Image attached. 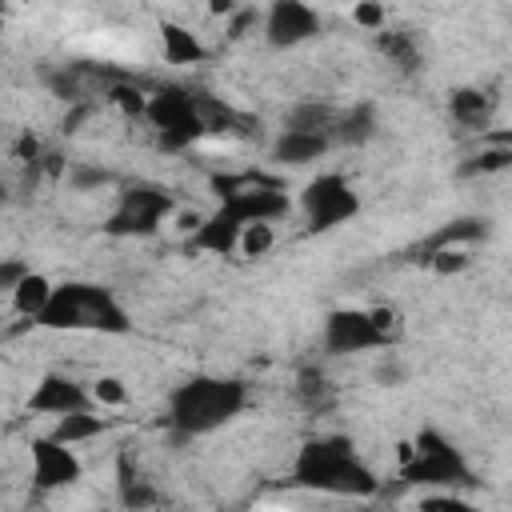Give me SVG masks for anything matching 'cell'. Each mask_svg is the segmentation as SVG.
Here are the masks:
<instances>
[{
    "label": "cell",
    "mask_w": 512,
    "mask_h": 512,
    "mask_svg": "<svg viewBox=\"0 0 512 512\" xmlns=\"http://www.w3.org/2000/svg\"><path fill=\"white\" fill-rule=\"evenodd\" d=\"M248 404V388L224 376H192L168 396V424L180 436H208L240 416Z\"/></svg>",
    "instance_id": "1"
},
{
    "label": "cell",
    "mask_w": 512,
    "mask_h": 512,
    "mask_svg": "<svg viewBox=\"0 0 512 512\" xmlns=\"http://www.w3.org/2000/svg\"><path fill=\"white\" fill-rule=\"evenodd\" d=\"M104 428H108V420H104V416H96L92 408H80V412L60 416V420H56V428H52V436H60L64 444H84V440H96Z\"/></svg>",
    "instance_id": "15"
},
{
    "label": "cell",
    "mask_w": 512,
    "mask_h": 512,
    "mask_svg": "<svg viewBox=\"0 0 512 512\" xmlns=\"http://www.w3.org/2000/svg\"><path fill=\"white\" fill-rule=\"evenodd\" d=\"M428 264L436 268V272H460V268H468V252H460V248H452V244H444V248H432V256H428Z\"/></svg>",
    "instance_id": "21"
},
{
    "label": "cell",
    "mask_w": 512,
    "mask_h": 512,
    "mask_svg": "<svg viewBox=\"0 0 512 512\" xmlns=\"http://www.w3.org/2000/svg\"><path fill=\"white\" fill-rule=\"evenodd\" d=\"M92 400L100 408H124L128 404V384L120 376H96L92 380Z\"/></svg>",
    "instance_id": "20"
},
{
    "label": "cell",
    "mask_w": 512,
    "mask_h": 512,
    "mask_svg": "<svg viewBox=\"0 0 512 512\" xmlns=\"http://www.w3.org/2000/svg\"><path fill=\"white\" fill-rule=\"evenodd\" d=\"M396 340V312L392 308H336L324 320V348L332 356L388 348Z\"/></svg>",
    "instance_id": "4"
},
{
    "label": "cell",
    "mask_w": 512,
    "mask_h": 512,
    "mask_svg": "<svg viewBox=\"0 0 512 512\" xmlns=\"http://www.w3.org/2000/svg\"><path fill=\"white\" fill-rule=\"evenodd\" d=\"M352 20H356L360 28H368V32H380V28H384V4H376V0H360V4L352 8Z\"/></svg>",
    "instance_id": "22"
},
{
    "label": "cell",
    "mask_w": 512,
    "mask_h": 512,
    "mask_svg": "<svg viewBox=\"0 0 512 512\" xmlns=\"http://www.w3.org/2000/svg\"><path fill=\"white\" fill-rule=\"evenodd\" d=\"M172 216V196L164 188H152V184H140V188H128L116 204V212L108 216V232L112 236H148L156 232L164 220Z\"/></svg>",
    "instance_id": "8"
},
{
    "label": "cell",
    "mask_w": 512,
    "mask_h": 512,
    "mask_svg": "<svg viewBox=\"0 0 512 512\" xmlns=\"http://www.w3.org/2000/svg\"><path fill=\"white\" fill-rule=\"evenodd\" d=\"M448 108H452V120H456V124H468V128H480V124L488 120V96L476 92V88H460V92L448 100Z\"/></svg>",
    "instance_id": "16"
},
{
    "label": "cell",
    "mask_w": 512,
    "mask_h": 512,
    "mask_svg": "<svg viewBox=\"0 0 512 512\" xmlns=\"http://www.w3.org/2000/svg\"><path fill=\"white\" fill-rule=\"evenodd\" d=\"M296 396H300V404H304L308 412H328L332 400H336V388H332L320 372H304L300 384H296Z\"/></svg>",
    "instance_id": "17"
},
{
    "label": "cell",
    "mask_w": 512,
    "mask_h": 512,
    "mask_svg": "<svg viewBox=\"0 0 512 512\" xmlns=\"http://www.w3.org/2000/svg\"><path fill=\"white\" fill-rule=\"evenodd\" d=\"M52 288H56V284H52L48 276H40V272H32V268H28V272H24V280H20L8 296H12V308H16L20 316H32V324H36V316H40V312H44V304L52 300Z\"/></svg>",
    "instance_id": "14"
},
{
    "label": "cell",
    "mask_w": 512,
    "mask_h": 512,
    "mask_svg": "<svg viewBox=\"0 0 512 512\" xmlns=\"http://www.w3.org/2000/svg\"><path fill=\"white\" fill-rule=\"evenodd\" d=\"M160 48H164V60L168 64H196V60H204L200 36L188 32L184 24H172V20L160 24Z\"/></svg>",
    "instance_id": "13"
},
{
    "label": "cell",
    "mask_w": 512,
    "mask_h": 512,
    "mask_svg": "<svg viewBox=\"0 0 512 512\" xmlns=\"http://www.w3.org/2000/svg\"><path fill=\"white\" fill-rule=\"evenodd\" d=\"M292 480L316 492H332V496H368L376 492V476L372 468L352 452V444L344 436H320L308 440L292 464Z\"/></svg>",
    "instance_id": "3"
},
{
    "label": "cell",
    "mask_w": 512,
    "mask_h": 512,
    "mask_svg": "<svg viewBox=\"0 0 512 512\" xmlns=\"http://www.w3.org/2000/svg\"><path fill=\"white\" fill-rule=\"evenodd\" d=\"M272 224L276 220H252V224H244V232H240V252L244 256H264L272 244H276V232H272Z\"/></svg>",
    "instance_id": "18"
},
{
    "label": "cell",
    "mask_w": 512,
    "mask_h": 512,
    "mask_svg": "<svg viewBox=\"0 0 512 512\" xmlns=\"http://www.w3.org/2000/svg\"><path fill=\"white\" fill-rule=\"evenodd\" d=\"M92 404H96V400H92V388H84V384L60 376V372L44 376V380L32 388V396H28V412H44V416H56V420L68 416V412L92 408Z\"/></svg>",
    "instance_id": "11"
},
{
    "label": "cell",
    "mask_w": 512,
    "mask_h": 512,
    "mask_svg": "<svg viewBox=\"0 0 512 512\" xmlns=\"http://www.w3.org/2000/svg\"><path fill=\"white\" fill-rule=\"evenodd\" d=\"M36 324L44 328H64V332H128L132 320L124 312V304L112 296V288L88 284V280H64L52 288V300L44 304V312L36 316Z\"/></svg>",
    "instance_id": "2"
},
{
    "label": "cell",
    "mask_w": 512,
    "mask_h": 512,
    "mask_svg": "<svg viewBox=\"0 0 512 512\" xmlns=\"http://www.w3.org/2000/svg\"><path fill=\"white\" fill-rule=\"evenodd\" d=\"M376 44H380V52H388L400 68H412L420 56H416V44H412V36H400V32H384L380 28V36H376Z\"/></svg>",
    "instance_id": "19"
},
{
    "label": "cell",
    "mask_w": 512,
    "mask_h": 512,
    "mask_svg": "<svg viewBox=\"0 0 512 512\" xmlns=\"http://www.w3.org/2000/svg\"><path fill=\"white\" fill-rule=\"evenodd\" d=\"M240 8V0H208V12L212 16H232Z\"/></svg>",
    "instance_id": "23"
},
{
    "label": "cell",
    "mask_w": 512,
    "mask_h": 512,
    "mask_svg": "<svg viewBox=\"0 0 512 512\" xmlns=\"http://www.w3.org/2000/svg\"><path fill=\"white\" fill-rule=\"evenodd\" d=\"M76 444H64L60 436H40V440H32V448H28V456H32V484L36 488H68V484H76L80 480V456L72 452Z\"/></svg>",
    "instance_id": "9"
},
{
    "label": "cell",
    "mask_w": 512,
    "mask_h": 512,
    "mask_svg": "<svg viewBox=\"0 0 512 512\" xmlns=\"http://www.w3.org/2000/svg\"><path fill=\"white\" fill-rule=\"evenodd\" d=\"M300 208H304V220L312 232H328L360 212V196L352 192V184L340 172H320L316 180H308Z\"/></svg>",
    "instance_id": "7"
},
{
    "label": "cell",
    "mask_w": 512,
    "mask_h": 512,
    "mask_svg": "<svg viewBox=\"0 0 512 512\" xmlns=\"http://www.w3.org/2000/svg\"><path fill=\"white\" fill-rule=\"evenodd\" d=\"M320 32V12L304 0H272L264 16V36L272 48H296Z\"/></svg>",
    "instance_id": "10"
},
{
    "label": "cell",
    "mask_w": 512,
    "mask_h": 512,
    "mask_svg": "<svg viewBox=\"0 0 512 512\" xmlns=\"http://www.w3.org/2000/svg\"><path fill=\"white\" fill-rule=\"evenodd\" d=\"M400 476L408 484H468V464L460 456V448L440 436L436 428L416 432L412 440V456L400 464Z\"/></svg>",
    "instance_id": "5"
},
{
    "label": "cell",
    "mask_w": 512,
    "mask_h": 512,
    "mask_svg": "<svg viewBox=\"0 0 512 512\" xmlns=\"http://www.w3.org/2000/svg\"><path fill=\"white\" fill-rule=\"evenodd\" d=\"M152 124H156V136L164 148H188L192 140H200L208 128L200 120V108H196V96L184 92V88H160L148 96V112H144Z\"/></svg>",
    "instance_id": "6"
},
{
    "label": "cell",
    "mask_w": 512,
    "mask_h": 512,
    "mask_svg": "<svg viewBox=\"0 0 512 512\" xmlns=\"http://www.w3.org/2000/svg\"><path fill=\"white\" fill-rule=\"evenodd\" d=\"M336 140L328 136V132H312V128H280V136H276V144H272V156L280 160V164H312V160H320L328 148H332Z\"/></svg>",
    "instance_id": "12"
}]
</instances>
